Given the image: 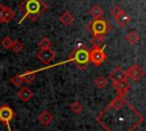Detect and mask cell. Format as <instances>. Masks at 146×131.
<instances>
[{"mask_svg":"<svg viewBox=\"0 0 146 131\" xmlns=\"http://www.w3.org/2000/svg\"><path fill=\"white\" fill-rule=\"evenodd\" d=\"M139 40H140V36H139V34L136 31H131V32H129L125 35V41L129 44H132V46L133 44H137L139 42Z\"/></svg>","mask_w":146,"mask_h":131,"instance_id":"cell-16","label":"cell"},{"mask_svg":"<svg viewBox=\"0 0 146 131\" xmlns=\"http://www.w3.org/2000/svg\"><path fill=\"white\" fill-rule=\"evenodd\" d=\"M24 49V44L19 41V40H14V43H13V47H11V50L15 52V54H19L22 52Z\"/></svg>","mask_w":146,"mask_h":131,"instance_id":"cell-24","label":"cell"},{"mask_svg":"<svg viewBox=\"0 0 146 131\" xmlns=\"http://www.w3.org/2000/svg\"><path fill=\"white\" fill-rule=\"evenodd\" d=\"M36 72H38V71H25V72L22 74L23 81H24V82H27V83H31L32 81H34V79H35V76H36Z\"/></svg>","mask_w":146,"mask_h":131,"instance_id":"cell-18","label":"cell"},{"mask_svg":"<svg viewBox=\"0 0 146 131\" xmlns=\"http://www.w3.org/2000/svg\"><path fill=\"white\" fill-rule=\"evenodd\" d=\"M68 60H72L80 68H86V66L89 63V50H87L84 47L76 48L70 55Z\"/></svg>","mask_w":146,"mask_h":131,"instance_id":"cell-2","label":"cell"},{"mask_svg":"<svg viewBox=\"0 0 146 131\" xmlns=\"http://www.w3.org/2000/svg\"><path fill=\"white\" fill-rule=\"evenodd\" d=\"M94 84H95V87L98 88V89H104V88L106 87V84H107V80H106V77L99 75V76H97V77L94 80Z\"/></svg>","mask_w":146,"mask_h":131,"instance_id":"cell-21","label":"cell"},{"mask_svg":"<svg viewBox=\"0 0 146 131\" xmlns=\"http://www.w3.org/2000/svg\"><path fill=\"white\" fill-rule=\"evenodd\" d=\"M56 54L54 50H51V48L48 49H39V51L36 52V58L44 65H49L54 58H55Z\"/></svg>","mask_w":146,"mask_h":131,"instance_id":"cell-8","label":"cell"},{"mask_svg":"<svg viewBox=\"0 0 146 131\" xmlns=\"http://www.w3.org/2000/svg\"><path fill=\"white\" fill-rule=\"evenodd\" d=\"M15 18V11L3 3H0V24H8Z\"/></svg>","mask_w":146,"mask_h":131,"instance_id":"cell-7","label":"cell"},{"mask_svg":"<svg viewBox=\"0 0 146 131\" xmlns=\"http://www.w3.org/2000/svg\"><path fill=\"white\" fill-rule=\"evenodd\" d=\"M88 30H89L91 33L105 35V34L111 30V24H110L107 21L103 19V18L94 19L92 22H90V23L88 24Z\"/></svg>","mask_w":146,"mask_h":131,"instance_id":"cell-3","label":"cell"},{"mask_svg":"<svg viewBox=\"0 0 146 131\" xmlns=\"http://www.w3.org/2000/svg\"><path fill=\"white\" fill-rule=\"evenodd\" d=\"M70 109H71V112H73L74 114H79V113L82 112L83 106H82L81 103H79V101H74V103H72V104L70 105Z\"/></svg>","mask_w":146,"mask_h":131,"instance_id":"cell-23","label":"cell"},{"mask_svg":"<svg viewBox=\"0 0 146 131\" xmlns=\"http://www.w3.org/2000/svg\"><path fill=\"white\" fill-rule=\"evenodd\" d=\"M73 21H74V16L72 15V13H71L70 10H64V11L60 14V16H59V22H60L62 25H64V26L71 25V24L73 23Z\"/></svg>","mask_w":146,"mask_h":131,"instance_id":"cell-14","label":"cell"},{"mask_svg":"<svg viewBox=\"0 0 146 131\" xmlns=\"http://www.w3.org/2000/svg\"><path fill=\"white\" fill-rule=\"evenodd\" d=\"M51 46H52V42H51V40H50L49 38H47V36L41 38V39L39 40V42H38V47H39L40 49H48V48H51Z\"/></svg>","mask_w":146,"mask_h":131,"instance_id":"cell-19","label":"cell"},{"mask_svg":"<svg viewBox=\"0 0 146 131\" xmlns=\"http://www.w3.org/2000/svg\"><path fill=\"white\" fill-rule=\"evenodd\" d=\"M127 77L131 79L132 81L137 82L144 76V69L139 65H131L127 71H125Z\"/></svg>","mask_w":146,"mask_h":131,"instance_id":"cell-9","label":"cell"},{"mask_svg":"<svg viewBox=\"0 0 146 131\" xmlns=\"http://www.w3.org/2000/svg\"><path fill=\"white\" fill-rule=\"evenodd\" d=\"M106 58H107V55L102 48H92L89 51V62H91L96 66H99L100 64H103L106 60Z\"/></svg>","mask_w":146,"mask_h":131,"instance_id":"cell-6","label":"cell"},{"mask_svg":"<svg viewBox=\"0 0 146 131\" xmlns=\"http://www.w3.org/2000/svg\"><path fill=\"white\" fill-rule=\"evenodd\" d=\"M123 104H124V98L117 96L116 98H114L112 100V103L110 104V107L111 108H114V109H119V108H121L123 106Z\"/></svg>","mask_w":146,"mask_h":131,"instance_id":"cell-20","label":"cell"},{"mask_svg":"<svg viewBox=\"0 0 146 131\" xmlns=\"http://www.w3.org/2000/svg\"><path fill=\"white\" fill-rule=\"evenodd\" d=\"M89 14H90V16H91L94 19H99V18H103V16H104L103 8H102L100 6H98V5L92 6V7L90 8V10H89Z\"/></svg>","mask_w":146,"mask_h":131,"instance_id":"cell-15","label":"cell"},{"mask_svg":"<svg viewBox=\"0 0 146 131\" xmlns=\"http://www.w3.org/2000/svg\"><path fill=\"white\" fill-rule=\"evenodd\" d=\"M111 14H112V16L114 17L116 24H117L119 26H121V27H124V26L130 22V17H129V16L127 15V13H125L121 7H119V6L113 7V9L111 10Z\"/></svg>","mask_w":146,"mask_h":131,"instance_id":"cell-5","label":"cell"},{"mask_svg":"<svg viewBox=\"0 0 146 131\" xmlns=\"http://www.w3.org/2000/svg\"><path fill=\"white\" fill-rule=\"evenodd\" d=\"M16 113L13 110V108L8 104H3L0 106V122L6 125L8 131H11L10 129V122L15 117Z\"/></svg>","mask_w":146,"mask_h":131,"instance_id":"cell-4","label":"cell"},{"mask_svg":"<svg viewBox=\"0 0 146 131\" xmlns=\"http://www.w3.org/2000/svg\"><path fill=\"white\" fill-rule=\"evenodd\" d=\"M10 82H11L15 87H21L22 83L24 82V81H23V77H22V74H16V75H14V76L10 79Z\"/></svg>","mask_w":146,"mask_h":131,"instance_id":"cell-25","label":"cell"},{"mask_svg":"<svg viewBox=\"0 0 146 131\" xmlns=\"http://www.w3.org/2000/svg\"><path fill=\"white\" fill-rule=\"evenodd\" d=\"M113 88L115 89L116 93L120 96V97H123L128 93L129 89H130V83L128 82V80H123V81H116V82H113Z\"/></svg>","mask_w":146,"mask_h":131,"instance_id":"cell-10","label":"cell"},{"mask_svg":"<svg viewBox=\"0 0 146 131\" xmlns=\"http://www.w3.org/2000/svg\"><path fill=\"white\" fill-rule=\"evenodd\" d=\"M110 79L112 80V82H116V81H123V80H127V74H125V71L122 69L121 67H115L114 69L111 71L110 73Z\"/></svg>","mask_w":146,"mask_h":131,"instance_id":"cell-12","label":"cell"},{"mask_svg":"<svg viewBox=\"0 0 146 131\" xmlns=\"http://www.w3.org/2000/svg\"><path fill=\"white\" fill-rule=\"evenodd\" d=\"M33 96H34V93H33V91L29 87H23L17 92V98L19 100H22L23 103H27L29 100H31L33 98Z\"/></svg>","mask_w":146,"mask_h":131,"instance_id":"cell-13","label":"cell"},{"mask_svg":"<svg viewBox=\"0 0 146 131\" xmlns=\"http://www.w3.org/2000/svg\"><path fill=\"white\" fill-rule=\"evenodd\" d=\"M103 42H104V35L92 33V36H91V43H92L94 48H100V46L103 44Z\"/></svg>","mask_w":146,"mask_h":131,"instance_id":"cell-17","label":"cell"},{"mask_svg":"<svg viewBox=\"0 0 146 131\" xmlns=\"http://www.w3.org/2000/svg\"><path fill=\"white\" fill-rule=\"evenodd\" d=\"M18 9L22 13L18 24H22L25 18H29L32 22L36 21L42 13L48 9V6L43 0H22L18 5Z\"/></svg>","mask_w":146,"mask_h":131,"instance_id":"cell-1","label":"cell"},{"mask_svg":"<svg viewBox=\"0 0 146 131\" xmlns=\"http://www.w3.org/2000/svg\"><path fill=\"white\" fill-rule=\"evenodd\" d=\"M38 121L40 122L41 125L48 126V125H50V124L52 123V121H54V115H52L48 109H44V110H42V112L38 115Z\"/></svg>","mask_w":146,"mask_h":131,"instance_id":"cell-11","label":"cell"},{"mask_svg":"<svg viewBox=\"0 0 146 131\" xmlns=\"http://www.w3.org/2000/svg\"><path fill=\"white\" fill-rule=\"evenodd\" d=\"M13 43H14V40L9 36V35H6L2 40H1V46L5 48V49H7V50H9V49H11V47H13Z\"/></svg>","mask_w":146,"mask_h":131,"instance_id":"cell-22","label":"cell"}]
</instances>
